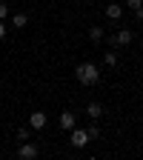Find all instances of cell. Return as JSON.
Segmentation results:
<instances>
[{
	"mask_svg": "<svg viewBox=\"0 0 143 160\" xmlns=\"http://www.w3.org/2000/svg\"><path fill=\"white\" fill-rule=\"evenodd\" d=\"M17 140L23 143V140H32V126H20L17 129Z\"/></svg>",
	"mask_w": 143,
	"mask_h": 160,
	"instance_id": "cell-12",
	"label": "cell"
},
{
	"mask_svg": "<svg viewBox=\"0 0 143 160\" xmlns=\"http://www.w3.org/2000/svg\"><path fill=\"white\" fill-rule=\"evenodd\" d=\"M6 32H9V26L3 23V20H0V40H3V37H6Z\"/></svg>",
	"mask_w": 143,
	"mask_h": 160,
	"instance_id": "cell-16",
	"label": "cell"
},
{
	"mask_svg": "<svg viewBox=\"0 0 143 160\" xmlns=\"http://www.w3.org/2000/svg\"><path fill=\"white\" fill-rule=\"evenodd\" d=\"M6 17H9V6H6V3H0V20H6Z\"/></svg>",
	"mask_w": 143,
	"mask_h": 160,
	"instance_id": "cell-15",
	"label": "cell"
},
{
	"mask_svg": "<svg viewBox=\"0 0 143 160\" xmlns=\"http://www.w3.org/2000/svg\"><path fill=\"white\" fill-rule=\"evenodd\" d=\"M37 154H40V149H37V143H32V140H23L20 149H17V157L20 160H34Z\"/></svg>",
	"mask_w": 143,
	"mask_h": 160,
	"instance_id": "cell-2",
	"label": "cell"
},
{
	"mask_svg": "<svg viewBox=\"0 0 143 160\" xmlns=\"http://www.w3.org/2000/svg\"><path fill=\"white\" fill-rule=\"evenodd\" d=\"M106 17H109V20H120V17H123V6L109 3V6H106Z\"/></svg>",
	"mask_w": 143,
	"mask_h": 160,
	"instance_id": "cell-7",
	"label": "cell"
},
{
	"mask_svg": "<svg viewBox=\"0 0 143 160\" xmlns=\"http://www.w3.org/2000/svg\"><path fill=\"white\" fill-rule=\"evenodd\" d=\"M103 63L106 66H117V52H106L103 54Z\"/></svg>",
	"mask_w": 143,
	"mask_h": 160,
	"instance_id": "cell-13",
	"label": "cell"
},
{
	"mask_svg": "<svg viewBox=\"0 0 143 160\" xmlns=\"http://www.w3.org/2000/svg\"><path fill=\"white\" fill-rule=\"evenodd\" d=\"M57 123H60V129H63V132H72V129H74V114H72V112H63Z\"/></svg>",
	"mask_w": 143,
	"mask_h": 160,
	"instance_id": "cell-6",
	"label": "cell"
},
{
	"mask_svg": "<svg viewBox=\"0 0 143 160\" xmlns=\"http://www.w3.org/2000/svg\"><path fill=\"white\" fill-rule=\"evenodd\" d=\"M69 143H72L74 149H83V146L89 143V132H86V129H72V137H69Z\"/></svg>",
	"mask_w": 143,
	"mask_h": 160,
	"instance_id": "cell-3",
	"label": "cell"
},
{
	"mask_svg": "<svg viewBox=\"0 0 143 160\" xmlns=\"http://www.w3.org/2000/svg\"><path fill=\"white\" fill-rule=\"evenodd\" d=\"M12 26H14V29H26V26H29V17H26L23 12L12 14Z\"/></svg>",
	"mask_w": 143,
	"mask_h": 160,
	"instance_id": "cell-8",
	"label": "cell"
},
{
	"mask_svg": "<svg viewBox=\"0 0 143 160\" xmlns=\"http://www.w3.org/2000/svg\"><path fill=\"white\" fill-rule=\"evenodd\" d=\"M74 77H77V83H83V86H94L100 80V69L94 63H80L74 69Z\"/></svg>",
	"mask_w": 143,
	"mask_h": 160,
	"instance_id": "cell-1",
	"label": "cell"
},
{
	"mask_svg": "<svg viewBox=\"0 0 143 160\" xmlns=\"http://www.w3.org/2000/svg\"><path fill=\"white\" fill-rule=\"evenodd\" d=\"M126 6L135 12V17H137V20H143V0H126Z\"/></svg>",
	"mask_w": 143,
	"mask_h": 160,
	"instance_id": "cell-9",
	"label": "cell"
},
{
	"mask_svg": "<svg viewBox=\"0 0 143 160\" xmlns=\"http://www.w3.org/2000/svg\"><path fill=\"white\" fill-rule=\"evenodd\" d=\"M89 40L92 43H100V40H103V26H92L89 29Z\"/></svg>",
	"mask_w": 143,
	"mask_h": 160,
	"instance_id": "cell-11",
	"label": "cell"
},
{
	"mask_svg": "<svg viewBox=\"0 0 143 160\" xmlns=\"http://www.w3.org/2000/svg\"><path fill=\"white\" fill-rule=\"evenodd\" d=\"M86 3H92V0H86Z\"/></svg>",
	"mask_w": 143,
	"mask_h": 160,
	"instance_id": "cell-17",
	"label": "cell"
},
{
	"mask_svg": "<svg viewBox=\"0 0 143 160\" xmlns=\"http://www.w3.org/2000/svg\"><path fill=\"white\" fill-rule=\"evenodd\" d=\"M86 114H89L92 120H97L100 114H103V106H100V103H89V106H86Z\"/></svg>",
	"mask_w": 143,
	"mask_h": 160,
	"instance_id": "cell-10",
	"label": "cell"
},
{
	"mask_svg": "<svg viewBox=\"0 0 143 160\" xmlns=\"http://www.w3.org/2000/svg\"><path fill=\"white\" fill-rule=\"evenodd\" d=\"M135 40V34H132V29H120L117 34H112V46H129Z\"/></svg>",
	"mask_w": 143,
	"mask_h": 160,
	"instance_id": "cell-4",
	"label": "cell"
},
{
	"mask_svg": "<svg viewBox=\"0 0 143 160\" xmlns=\"http://www.w3.org/2000/svg\"><path fill=\"white\" fill-rule=\"evenodd\" d=\"M86 132H89V140H97V137H100V129H97L94 123H92V126H89Z\"/></svg>",
	"mask_w": 143,
	"mask_h": 160,
	"instance_id": "cell-14",
	"label": "cell"
},
{
	"mask_svg": "<svg viewBox=\"0 0 143 160\" xmlns=\"http://www.w3.org/2000/svg\"><path fill=\"white\" fill-rule=\"evenodd\" d=\"M29 126L37 129V132L46 129V114H43V112H32V114H29Z\"/></svg>",
	"mask_w": 143,
	"mask_h": 160,
	"instance_id": "cell-5",
	"label": "cell"
}]
</instances>
